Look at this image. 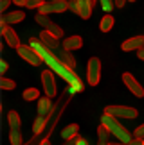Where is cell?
Masks as SVG:
<instances>
[{"instance_id":"4","label":"cell","mask_w":144,"mask_h":145,"mask_svg":"<svg viewBox=\"0 0 144 145\" xmlns=\"http://www.w3.org/2000/svg\"><path fill=\"white\" fill-rule=\"evenodd\" d=\"M101 79V61L99 57H90L87 65V82L90 86H97Z\"/></svg>"},{"instance_id":"3","label":"cell","mask_w":144,"mask_h":145,"mask_svg":"<svg viewBox=\"0 0 144 145\" xmlns=\"http://www.w3.org/2000/svg\"><path fill=\"white\" fill-rule=\"evenodd\" d=\"M104 113L114 116V118H126V120H133L139 116V111L131 106H106Z\"/></svg>"},{"instance_id":"23","label":"cell","mask_w":144,"mask_h":145,"mask_svg":"<svg viewBox=\"0 0 144 145\" xmlns=\"http://www.w3.org/2000/svg\"><path fill=\"white\" fill-rule=\"evenodd\" d=\"M47 124V118H43V116H38L34 120V124H32V133H42L43 127Z\"/></svg>"},{"instance_id":"11","label":"cell","mask_w":144,"mask_h":145,"mask_svg":"<svg viewBox=\"0 0 144 145\" xmlns=\"http://www.w3.org/2000/svg\"><path fill=\"white\" fill-rule=\"evenodd\" d=\"M24 18H25L24 11H11V13L0 14V27L11 25V24H20V22H24Z\"/></svg>"},{"instance_id":"9","label":"cell","mask_w":144,"mask_h":145,"mask_svg":"<svg viewBox=\"0 0 144 145\" xmlns=\"http://www.w3.org/2000/svg\"><path fill=\"white\" fill-rule=\"evenodd\" d=\"M123 82H124V86L128 88V90L133 93L135 97H139V99L144 97V88L141 86V82L137 81L135 77L130 74V72H124V74H123Z\"/></svg>"},{"instance_id":"24","label":"cell","mask_w":144,"mask_h":145,"mask_svg":"<svg viewBox=\"0 0 144 145\" xmlns=\"http://www.w3.org/2000/svg\"><path fill=\"white\" fill-rule=\"evenodd\" d=\"M0 88L2 90H15V81H11L9 77L2 75L0 77Z\"/></svg>"},{"instance_id":"13","label":"cell","mask_w":144,"mask_h":145,"mask_svg":"<svg viewBox=\"0 0 144 145\" xmlns=\"http://www.w3.org/2000/svg\"><path fill=\"white\" fill-rule=\"evenodd\" d=\"M54 56H56V57L61 61L63 65H67L69 68L74 70V66H76V59H74V56H72L70 52H67V50H65L63 47H61V48H58V50H54Z\"/></svg>"},{"instance_id":"34","label":"cell","mask_w":144,"mask_h":145,"mask_svg":"<svg viewBox=\"0 0 144 145\" xmlns=\"http://www.w3.org/2000/svg\"><path fill=\"white\" fill-rule=\"evenodd\" d=\"M110 145H128V143H121V142H112Z\"/></svg>"},{"instance_id":"17","label":"cell","mask_w":144,"mask_h":145,"mask_svg":"<svg viewBox=\"0 0 144 145\" xmlns=\"http://www.w3.org/2000/svg\"><path fill=\"white\" fill-rule=\"evenodd\" d=\"M52 109V102L49 97H42L38 100V116H43V118H47L49 113H51Z\"/></svg>"},{"instance_id":"6","label":"cell","mask_w":144,"mask_h":145,"mask_svg":"<svg viewBox=\"0 0 144 145\" xmlns=\"http://www.w3.org/2000/svg\"><path fill=\"white\" fill-rule=\"evenodd\" d=\"M42 84H43V93H45V97L52 99L58 93V90H56V79H54V72H51V70L42 72Z\"/></svg>"},{"instance_id":"5","label":"cell","mask_w":144,"mask_h":145,"mask_svg":"<svg viewBox=\"0 0 144 145\" xmlns=\"http://www.w3.org/2000/svg\"><path fill=\"white\" fill-rule=\"evenodd\" d=\"M34 20H36L38 25L43 27V31H47L49 34H52L54 38H58V40H59V38L63 36V29H61L58 24H54L51 18H47V16H43V14H36Z\"/></svg>"},{"instance_id":"7","label":"cell","mask_w":144,"mask_h":145,"mask_svg":"<svg viewBox=\"0 0 144 145\" xmlns=\"http://www.w3.org/2000/svg\"><path fill=\"white\" fill-rule=\"evenodd\" d=\"M16 52H18V56H20L22 59L27 61V63L32 65V66H40L42 65V57L36 54V50L32 48V47H29V45H22Z\"/></svg>"},{"instance_id":"10","label":"cell","mask_w":144,"mask_h":145,"mask_svg":"<svg viewBox=\"0 0 144 145\" xmlns=\"http://www.w3.org/2000/svg\"><path fill=\"white\" fill-rule=\"evenodd\" d=\"M0 32H2V38L5 40V43H7L9 47H13V48H16L18 50L20 47H22V43H20V38H18V34L11 29L9 25H5V27H0Z\"/></svg>"},{"instance_id":"22","label":"cell","mask_w":144,"mask_h":145,"mask_svg":"<svg viewBox=\"0 0 144 145\" xmlns=\"http://www.w3.org/2000/svg\"><path fill=\"white\" fill-rule=\"evenodd\" d=\"M22 97H24V100H40V90H36V88H25L24 93H22Z\"/></svg>"},{"instance_id":"27","label":"cell","mask_w":144,"mask_h":145,"mask_svg":"<svg viewBox=\"0 0 144 145\" xmlns=\"http://www.w3.org/2000/svg\"><path fill=\"white\" fill-rule=\"evenodd\" d=\"M13 4V2H9V0H0V13L5 14V11H7V7Z\"/></svg>"},{"instance_id":"16","label":"cell","mask_w":144,"mask_h":145,"mask_svg":"<svg viewBox=\"0 0 144 145\" xmlns=\"http://www.w3.org/2000/svg\"><path fill=\"white\" fill-rule=\"evenodd\" d=\"M83 45V40H81V36H69V38H65L63 40V48L67 50V52H72V50H77V48H81Z\"/></svg>"},{"instance_id":"30","label":"cell","mask_w":144,"mask_h":145,"mask_svg":"<svg viewBox=\"0 0 144 145\" xmlns=\"http://www.w3.org/2000/svg\"><path fill=\"white\" fill-rule=\"evenodd\" d=\"M128 145H144V140H139V138H133Z\"/></svg>"},{"instance_id":"19","label":"cell","mask_w":144,"mask_h":145,"mask_svg":"<svg viewBox=\"0 0 144 145\" xmlns=\"http://www.w3.org/2000/svg\"><path fill=\"white\" fill-rule=\"evenodd\" d=\"M13 4L20 5V7H29V9H38L40 11L43 5H45V2L43 0H15Z\"/></svg>"},{"instance_id":"32","label":"cell","mask_w":144,"mask_h":145,"mask_svg":"<svg viewBox=\"0 0 144 145\" xmlns=\"http://www.w3.org/2000/svg\"><path fill=\"white\" fill-rule=\"evenodd\" d=\"M137 57H139L141 61H144V48H141L139 52H137Z\"/></svg>"},{"instance_id":"28","label":"cell","mask_w":144,"mask_h":145,"mask_svg":"<svg viewBox=\"0 0 144 145\" xmlns=\"http://www.w3.org/2000/svg\"><path fill=\"white\" fill-rule=\"evenodd\" d=\"M69 9L72 13H79V5H77V0L76 2H69Z\"/></svg>"},{"instance_id":"20","label":"cell","mask_w":144,"mask_h":145,"mask_svg":"<svg viewBox=\"0 0 144 145\" xmlns=\"http://www.w3.org/2000/svg\"><path fill=\"white\" fill-rule=\"evenodd\" d=\"M110 131L106 129L104 125H99L97 127V145H110L112 142H110Z\"/></svg>"},{"instance_id":"14","label":"cell","mask_w":144,"mask_h":145,"mask_svg":"<svg viewBox=\"0 0 144 145\" xmlns=\"http://www.w3.org/2000/svg\"><path fill=\"white\" fill-rule=\"evenodd\" d=\"M40 40H42L43 45H45L47 48H51L52 52H54V50H58V48H61V45L58 43V38H54L52 34H49L47 31H42L40 32Z\"/></svg>"},{"instance_id":"31","label":"cell","mask_w":144,"mask_h":145,"mask_svg":"<svg viewBox=\"0 0 144 145\" xmlns=\"http://www.w3.org/2000/svg\"><path fill=\"white\" fill-rule=\"evenodd\" d=\"M124 4H126L124 0H115V2H114V5H115V7H119V9H121V7H124Z\"/></svg>"},{"instance_id":"1","label":"cell","mask_w":144,"mask_h":145,"mask_svg":"<svg viewBox=\"0 0 144 145\" xmlns=\"http://www.w3.org/2000/svg\"><path fill=\"white\" fill-rule=\"evenodd\" d=\"M29 47H32V48L36 50V54L40 56L42 61L49 66V68H51V72L58 74L63 81H67V84H69V93L83 91L85 84H83V81L76 75V72L72 70V68H69L67 65H63L61 61H59L56 56H54V52H52L51 48H47L45 45H43L40 38H31V40H29Z\"/></svg>"},{"instance_id":"26","label":"cell","mask_w":144,"mask_h":145,"mask_svg":"<svg viewBox=\"0 0 144 145\" xmlns=\"http://www.w3.org/2000/svg\"><path fill=\"white\" fill-rule=\"evenodd\" d=\"M133 138H139V140H144V124L139 125L137 129L133 131Z\"/></svg>"},{"instance_id":"2","label":"cell","mask_w":144,"mask_h":145,"mask_svg":"<svg viewBox=\"0 0 144 145\" xmlns=\"http://www.w3.org/2000/svg\"><path fill=\"white\" fill-rule=\"evenodd\" d=\"M101 125H104L106 129L110 131V135L115 136V142H121V143H130L133 138H131V135L128 133V129L121 124V122L117 118H114V116H110L106 113H103L101 116Z\"/></svg>"},{"instance_id":"35","label":"cell","mask_w":144,"mask_h":145,"mask_svg":"<svg viewBox=\"0 0 144 145\" xmlns=\"http://www.w3.org/2000/svg\"><path fill=\"white\" fill-rule=\"evenodd\" d=\"M42 145H51V142H49V140H43V142H42Z\"/></svg>"},{"instance_id":"12","label":"cell","mask_w":144,"mask_h":145,"mask_svg":"<svg viewBox=\"0 0 144 145\" xmlns=\"http://www.w3.org/2000/svg\"><path fill=\"white\" fill-rule=\"evenodd\" d=\"M121 48H123L124 52H131V50H137V52H139L141 48H144V36H133V38H130V40L123 41Z\"/></svg>"},{"instance_id":"29","label":"cell","mask_w":144,"mask_h":145,"mask_svg":"<svg viewBox=\"0 0 144 145\" xmlns=\"http://www.w3.org/2000/svg\"><path fill=\"white\" fill-rule=\"evenodd\" d=\"M7 68H9V66H7V63H5V61H0V74H2V75H5V72H7Z\"/></svg>"},{"instance_id":"15","label":"cell","mask_w":144,"mask_h":145,"mask_svg":"<svg viewBox=\"0 0 144 145\" xmlns=\"http://www.w3.org/2000/svg\"><path fill=\"white\" fill-rule=\"evenodd\" d=\"M94 4H96V2H92V0H77V5H79V13H77V14H79L83 20H88L90 14H92Z\"/></svg>"},{"instance_id":"8","label":"cell","mask_w":144,"mask_h":145,"mask_svg":"<svg viewBox=\"0 0 144 145\" xmlns=\"http://www.w3.org/2000/svg\"><path fill=\"white\" fill-rule=\"evenodd\" d=\"M69 9V2L67 0H52V2H45V5L40 9L38 14H52V13H63V11Z\"/></svg>"},{"instance_id":"33","label":"cell","mask_w":144,"mask_h":145,"mask_svg":"<svg viewBox=\"0 0 144 145\" xmlns=\"http://www.w3.org/2000/svg\"><path fill=\"white\" fill-rule=\"evenodd\" d=\"M77 145H88V142L85 138H77Z\"/></svg>"},{"instance_id":"21","label":"cell","mask_w":144,"mask_h":145,"mask_svg":"<svg viewBox=\"0 0 144 145\" xmlns=\"http://www.w3.org/2000/svg\"><path fill=\"white\" fill-rule=\"evenodd\" d=\"M114 24H115L114 16L112 14H104L101 18V22H99V29H101V32H110L112 27H114Z\"/></svg>"},{"instance_id":"18","label":"cell","mask_w":144,"mask_h":145,"mask_svg":"<svg viewBox=\"0 0 144 145\" xmlns=\"http://www.w3.org/2000/svg\"><path fill=\"white\" fill-rule=\"evenodd\" d=\"M77 133H79V125H77V124H70V125H67L61 131V138H63L65 142L76 140V138H77Z\"/></svg>"},{"instance_id":"25","label":"cell","mask_w":144,"mask_h":145,"mask_svg":"<svg viewBox=\"0 0 144 145\" xmlns=\"http://www.w3.org/2000/svg\"><path fill=\"white\" fill-rule=\"evenodd\" d=\"M101 7H103L104 11H106V14H108L110 11H112V9L115 7V5H114V2H110V0H103V2H101Z\"/></svg>"}]
</instances>
